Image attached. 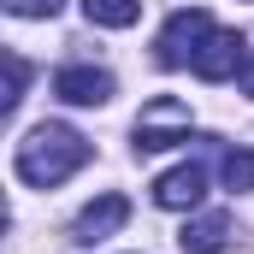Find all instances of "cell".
Listing matches in <instances>:
<instances>
[{"instance_id":"obj_5","label":"cell","mask_w":254,"mask_h":254,"mask_svg":"<svg viewBox=\"0 0 254 254\" xmlns=\"http://www.w3.org/2000/svg\"><path fill=\"white\" fill-rule=\"evenodd\" d=\"M113 71H101V65H65L60 77H54V95H60L65 107H107L113 101Z\"/></svg>"},{"instance_id":"obj_13","label":"cell","mask_w":254,"mask_h":254,"mask_svg":"<svg viewBox=\"0 0 254 254\" xmlns=\"http://www.w3.org/2000/svg\"><path fill=\"white\" fill-rule=\"evenodd\" d=\"M243 89L254 95V60H243Z\"/></svg>"},{"instance_id":"obj_12","label":"cell","mask_w":254,"mask_h":254,"mask_svg":"<svg viewBox=\"0 0 254 254\" xmlns=\"http://www.w3.org/2000/svg\"><path fill=\"white\" fill-rule=\"evenodd\" d=\"M12 18H54L60 12V0H0Z\"/></svg>"},{"instance_id":"obj_2","label":"cell","mask_w":254,"mask_h":254,"mask_svg":"<svg viewBox=\"0 0 254 254\" xmlns=\"http://www.w3.org/2000/svg\"><path fill=\"white\" fill-rule=\"evenodd\" d=\"M178 142H190V107L172 101V95L148 101L142 119H136V154H160V148H178Z\"/></svg>"},{"instance_id":"obj_9","label":"cell","mask_w":254,"mask_h":254,"mask_svg":"<svg viewBox=\"0 0 254 254\" xmlns=\"http://www.w3.org/2000/svg\"><path fill=\"white\" fill-rule=\"evenodd\" d=\"M24 89H30V65H24V60H12V54H0V125L18 113Z\"/></svg>"},{"instance_id":"obj_3","label":"cell","mask_w":254,"mask_h":254,"mask_svg":"<svg viewBox=\"0 0 254 254\" xmlns=\"http://www.w3.org/2000/svg\"><path fill=\"white\" fill-rule=\"evenodd\" d=\"M243 60H249V42H243L237 30H207L201 48H195V60H190V71L201 83H225V77L243 71Z\"/></svg>"},{"instance_id":"obj_1","label":"cell","mask_w":254,"mask_h":254,"mask_svg":"<svg viewBox=\"0 0 254 254\" xmlns=\"http://www.w3.org/2000/svg\"><path fill=\"white\" fill-rule=\"evenodd\" d=\"M83 166H89V136L71 125H36L18 142V178L30 190H54Z\"/></svg>"},{"instance_id":"obj_11","label":"cell","mask_w":254,"mask_h":254,"mask_svg":"<svg viewBox=\"0 0 254 254\" xmlns=\"http://www.w3.org/2000/svg\"><path fill=\"white\" fill-rule=\"evenodd\" d=\"M219 178H225V190H254V148H231L219 160Z\"/></svg>"},{"instance_id":"obj_4","label":"cell","mask_w":254,"mask_h":254,"mask_svg":"<svg viewBox=\"0 0 254 254\" xmlns=\"http://www.w3.org/2000/svg\"><path fill=\"white\" fill-rule=\"evenodd\" d=\"M207 30H213V18H207L201 6L172 12V18H166V30H160V42H154V48H160V65H172V71H178V65H190Z\"/></svg>"},{"instance_id":"obj_7","label":"cell","mask_w":254,"mask_h":254,"mask_svg":"<svg viewBox=\"0 0 254 254\" xmlns=\"http://www.w3.org/2000/svg\"><path fill=\"white\" fill-rule=\"evenodd\" d=\"M125 219H130V201H125V195H95V201L77 213V225H71V243H101V237H113Z\"/></svg>"},{"instance_id":"obj_6","label":"cell","mask_w":254,"mask_h":254,"mask_svg":"<svg viewBox=\"0 0 254 254\" xmlns=\"http://www.w3.org/2000/svg\"><path fill=\"white\" fill-rule=\"evenodd\" d=\"M154 201L166 207V213H195L201 201H207V172L184 160V166H172V172H160L154 178Z\"/></svg>"},{"instance_id":"obj_14","label":"cell","mask_w":254,"mask_h":254,"mask_svg":"<svg viewBox=\"0 0 254 254\" xmlns=\"http://www.w3.org/2000/svg\"><path fill=\"white\" fill-rule=\"evenodd\" d=\"M6 219H12V213H6V195H0V231H6Z\"/></svg>"},{"instance_id":"obj_8","label":"cell","mask_w":254,"mask_h":254,"mask_svg":"<svg viewBox=\"0 0 254 254\" xmlns=\"http://www.w3.org/2000/svg\"><path fill=\"white\" fill-rule=\"evenodd\" d=\"M225 243H231V213H207V219L184 225V237H178L184 254H219Z\"/></svg>"},{"instance_id":"obj_10","label":"cell","mask_w":254,"mask_h":254,"mask_svg":"<svg viewBox=\"0 0 254 254\" xmlns=\"http://www.w3.org/2000/svg\"><path fill=\"white\" fill-rule=\"evenodd\" d=\"M83 12H89V24H101V30H130V24L142 18V0H83Z\"/></svg>"}]
</instances>
